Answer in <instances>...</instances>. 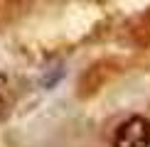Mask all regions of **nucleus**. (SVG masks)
I'll return each instance as SVG.
<instances>
[{"label": "nucleus", "instance_id": "f257e3e1", "mask_svg": "<svg viewBox=\"0 0 150 147\" xmlns=\"http://www.w3.org/2000/svg\"><path fill=\"white\" fill-rule=\"evenodd\" d=\"M113 147H150V120L133 115L116 127Z\"/></svg>", "mask_w": 150, "mask_h": 147}, {"label": "nucleus", "instance_id": "f03ea898", "mask_svg": "<svg viewBox=\"0 0 150 147\" xmlns=\"http://www.w3.org/2000/svg\"><path fill=\"white\" fill-rule=\"evenodd\" d=\"M5 91H8V76L0 71V96H5Z\"/></svg>", "mask_w": 150, "mask_h": 147}, {"label": "nucleus", "instance_id": "7ed1b4c3", "mask_svg": "<svg viewBox=\"0 0 150 147\" xmlns=\"http://www.w3.org/2000/svg\"><path fill=\"white\" fill-rule=\"evenodd\" d=\"M5 106H8V103H5V96H0V120H3V115H5V110H8V108H5Z\"/></svg>", "mask_w": 150, "mask_h": 147}]
</instances>
